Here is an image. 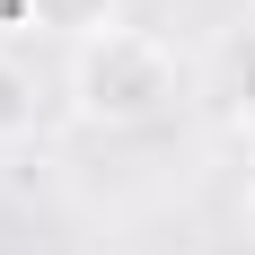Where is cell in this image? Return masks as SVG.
I'll return each instance as SVG.
<instances>
[{
  "instance_id": "cell-1",
  "label": "cell",
  "mask_w": 255,
  "mask_h": 255,
  "mask_svg": "<svg viewBox=\"0 0 255 255\" xmlns=\"http://www.w3.org/2000/svg\"><path fill=\"white\" fill-rule=\"evenodd\" d=\"M176 106V53L141 26H106L71 53V115L97 132H141Z\"/></svg>"
},
{
  "instance_id": "cell-2",
  "label": "cell",
  "mask_w": 255,
  "mask_h": 255,
  "mask_svg": "<svg viewBox=\"0 0 255 255\" xmlns=\"http://www.w3.org/2000/svg\"><path fill=\"white\" fill-rule=\"evenodd\" d=\"M26 26H44V35H71V44H88V35H106L115 26V0H18Z\"/></svg>"
},
{
  "instance_id": "cell-3",
  "label": "cell",
  "mask_w": 255,
  "mask_h": 255,
  "mask_svg": "<svg viewBox=\"0 0 255 255\" xmlns=\"http://www.w3.org/2000/svg\"><path fill=\"white\" fill-rule=\"evenodd\" d=\"M220 115L255 141V35H238V44H229V71H220Z\"/></svg>"
},
{
  "instance_id": "cell-4",
  "label": "cell",
  "mask_w": 255,
  "mask_h": 255,
  "mask_svg": "<svg viewBox=\"0 0 255 255\" xmlns=\"http://www.w3.org/2000/svg\"><path fill=\"white\" fill-rule=\"evenodd\" d=\"M35 132V71L0 53V141H26Z\"/></svg>"
},
{
  "instance_id": "cell-5",
  "label": "cell",
  "mask_w": 255,
  "mask_h": 255,
  "mask_svg": "<svg viewBox=\"0 0 255 255\" xmlns=\"http://www.w3.org/2000/svg\"><path fill=\"white\" fill-rule=\"evenodd\" d=\"M247 211H255V158H247Z\"/></svg>"
},
{
  "instance_id": "cell-6",
  "label": "cell",
  "mask_w": 255,
  "mask_h": 255,
  "mask_svg": "<svg viewBox=\"0 0 255 255\" xmlns=\"http://www.w3.org/2000/svg\"><path fill=\"white\" fill-rule=\"evenodd\" d=\"M0 53H9V9H0Z\"/></svg>"
}]
</instances>
